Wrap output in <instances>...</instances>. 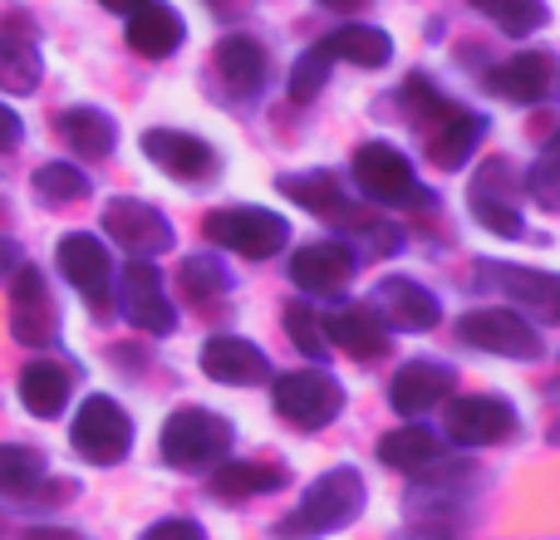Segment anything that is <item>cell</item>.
Listing matches in <instances>:
<instances>
[{
  "instance_id": "obj_35",
  "label": "cell",
  "mask_w": 560,
  "mask_h": 540,
  "mask_svg": "<svg viewBox=\"0 0 560 540\" xmlns=\"http://www.w3.org/2000/svg\"><path fill=\"white\" fill-rule=\"evenodd\" d=\"M329 69H335V59H329L325 39H315V45L295 59V69H290V98H295V104H310V98L325 89Z\"/></svg>"
},
{
  "instance_id": "obj_12",
  "label": "cell",
  "mask_w": 560,
  "mask_h": 540,
  "mask_svg": "<svg viewBox=\"0 0 560 540\" xmlns=\"http://www.w3.org/2000/svg\"><path fill=\"white\" fill-rule=\"evenodd\" d=\"M369 309L384 319L388 334H394V329H404V334H428V329L443 319V309H438L433 290H423L418 280H408V275L378 280V290H374V300H369Z\"/></svg>"
},
{
  "instance_id": "obj_4",
  "label": "cell",
  "mask_w": 560,
  "mask_h": 540,
  "mask_svg": "<svg viewBox=\"0 0 560 540\" xmlns=\"http://www.w3.org/2000/svg\"><path fill=\"white\" fill-rule=\"evenodd\" d=\"M354 177L364 187V197L384 207H408V212H423L433 207V192L413 177V163L398 153L394 143H364L354 153Z\"/></svg>"
},
{
  "instance_id": "obj_28",
  "label": "cell",
  "mask_w": 560,
  "mask_h": 540,
  "mask_svg": "<svg viewBox=\"0 0 560 540\" xmlns=\"http://www.w3.org/2000/svg\"><path fill=\"white\" fill-rule=\"evenodd\" d=\"M59 133H65V143L74 148L79 157H89V163H94V157H108L118 143L114 118H108L104 108H89V104L65 108V114H59Z\"/></svg>"
},
{
  "instance_id": "obj_19",
  "label": "cell",
  "mask_w": 560,
  "mask_h": 540,
  "mask_svg": "<svg viewBox=\"0 0 560 540\" xmlns=\"http://www.w3.org/2000/svg\"><path fill=\"white\" fill-rule=\"evenodd\" d=\"M290 280L310 295H339V290L354 280V256L349 246L339 242H315V246H300L290 256Z\"/></svg>"
},
{
  "instance_id": "obj_20",
  "label": "cell",
  "mask_w": 560,
  "mask_h": 540,
  "mask_svg": "<svg viewBox=\"0 0 560 540\" xmlns=\"http://www.w3.org/2000/svg\"><path fill=\"white\" fill-rule=\"evenodd\" d=\"M319 325H325L329 344H339L354 359H384L388 344H394V334H388L384 319L369 305H345V309H335V315H319Z\"/></svg>"
},
{
  "instance_id": "obj_18",
  "label": "cell",
  "mask_w": 560,
  "mask_h": 540,
  "mask_svg": "<svg viewBox=\"0 0 560 540\" xmlns=\"http://www.w3.org/2000/svg\"><path fill=\"white\" fill-rule=\"evenodd\" d=\"M447 394H453V368L433 364V359H413V364H404L394 374V384H388V403H394L404 418L433 413Z\"/></svg>"
},
{
  "instance_id": "obj_34",
  "label": "cell",
  "mask_w": 560,
  "mask_h": 540,
  "mask_svg": "<svg viewBox=\"0 0 560 540\" xmlns=\"http://www.w3.org/2000/svg\"><path fill=\"white\" fill-rule=\"evenodd\" d=\"M183 285L197 305H207V300H222L226 290H232V275H226V266L217 261V256L202 251V256H187L183 261Z\"/></svg>"
},
{
  "instance_id": "obj_5",
  "label": "cell",
  "mask_w": 560,
  "mask_h": 540,
  "mask_svg": "<svg viewBox=\"0 0 560 540\" xmlns=\"http://www.w3.org/2000/svg\"><path fill=\"white\" fill-rule=\"evenodd\" d=\"M202 236L226 246V251L246 256V261H266V256L285 251L290 226H285V216L266 212V207H222V212H212L202 222Z\"/></svg>"
},
{
  "instance_id": "obj_33",
  "label": "cell",
  "mask_w": 560,
  "mask_h": 540,
  "mask_svg": "<svg viewBox=\"0 0 560 540\" xmlns=\"http://www.w3.org/2000/svg\"><path fill=\"white\" fill-rule=\"evenodd\" d=\"M30 187H35V197L45 207H69V202H79V197L89 192V177L79 173L74 163H45V167H35Z\"/></svg>"
},
{
  "instance_id": "obj_16",
  "label": "cell",
  "mask_w": 560,
  "mask_h": 540,
  "mask_svg": "<svg viewBox=\"0 0 560 540\" xmlns=\"http://www.w3.org/2000/svg\"><path fill=\"white\" fill-rule=\"evenodd\" d=\"M59 270H65V280H74V290L89 305L108 309V295H114V261H108L104 242H94L89 232H69L65 242H59Z\"/></svg>"
},
{
  "instance_id": "obj_45",
  "label": "cell",
  "mask_w": 560,
  "mask_h": 540,
  "mask_svg": "<svg viewBox=\"0 0 560 540\" xmlns=\"http://www.w3.org/2000/svg\"><path fill=\"white\" fill-rule=\"evenodd\" d=\"M212 10H217V15H226V10H232V0H212Z\"/></svg>"
},
{
  "instance_id": "obj_24",
  "label": "cell",
  "mask_w": 560,
  "mask_h": 540,
  "mask_svg": "<svg viewBox=\"0 0 560 540\" xmlns=\"http://www.w3.org/2000/svg\"><path fill=\"white\" fill-rule=\"evenodd\" d=\"M285 482H290V472H285V467H276V462H217V472L207 477L212 496H222V502H252V496H271Z\"/></svg>"
},
{
  "instance_id": "obj_11",
  "label": "cell",
  "mask_w": 560,
  "mask_h": 540,
  "mask_svg": "<svg viewBox=\"0 0 560 540\" xmlns=\"http://www.w3.org/2000/svg\"><path fill=\"white\" fill-rule=\"evenodd\" d=\"M104 232L114 236L128 256H138V261H148V256H158V251H167V246H173V222H167L153 202H133V197L108 202Z\"/></svg>"
},
{
  "instance_id": "obj_31",
  "label": "cell",
  "mask_w": 560,
  "mask_h": 540,
  "mask_svg": "<svg viewBox=\"0 0 560 540\" xmlns=\"http://www.w3.org/2000/svg\"><path fill=\"white\" fill-rule=\"evenodd\" d=\"M49 477V462L35 447L0 443V496H35Z\"/></svg>"
},
{
  "instance_id": "obj_29",
  "label": "cell",
  "mask_w": 560,
  "mask_h": 540,
  "mask_svg": "<svg viewBox=\"0 0 560 540\" xmlns=\"http://www.w3.org/2000/svg\"><path fill=\"white\" fill-rule=\"evenodd\" d=\"M329 59H345V64H359V69H384L394 59V39L384 35L378 25H345L325 39Z\"/></svg>"
},
{
  "instance_id": "obj_36",
  "label": "cell",
  "mask_w": 560,
  "mask_h": 540,
  "mask_svg": "<svg viewBox=\"0 0 560 540\" xmlns=\"http://www.w3.org/2000/svg\"><path fill=\"white\" fill-rule=\"evenodd\" d=\"M280 319H285V334L295 339L300 354H305V359H325V344H329V339H325V325H319V315L305 305V300H290Z\"/></svg>"
},
{
  "instance_id": "obj_44",
  "label": "cell",
  "mask_w": 560,
  "mask_h": 540,
  "mask_svg": "<svg viewBox=\"0 0 560 540\" xmlns=\"http://www.w3.org/2000/svg\"><path fill=\"white\" fill-rule=\"evenodd\" d=\"M325 10H354V5H364V0H319Z\"/></svg>"
},
{
  "instance_id": "obj_23",
  "label": "cell",
  "mask_w": 560,
  "mask_h": 540,
  "mask_svg": "<svg viewBox=\"0 0 560 540\" xmlns=\"http://www.w3.org/2000/svg\"><path fill=\"white\" fill-rule=\"evenodd\" d=\"M276 187L290 197V202H300L310 216H325V222L345 226L349 216H354V207H349V197L339 192V183L329 173H280Z\"/></svg>"
},
{
  "instance_id": "obj_46",
  "label": "cell",
  "mask_w": 560,
  "mask_h": 540,
  "mask_svg": "<svg viewBox=\"0 0 560 540\" xmlns=\"http://www.w3.org/2000/svg\"><path fill=\"white\" fill-rule=\"evenodd\" d=\"M423 540H438V536H423Z\"/></svg>"
},
{
  "instance_id": "obj_32",
  "label": "cell",
  "mask_w": 560,
  "mask_h": 540,
  "mask_svg": "<svg viewBox=\"0 0 560 540\" xmlns=\"http://www.w3.org/2000/svg\"><path fill=\"white\" fill-rule=\"evenodd\" d=\"M472 10H482L487 20H492L502 35L522 39V35H536V30L551 20V10H546V0H467Z\"/></svg>"
},
{
  "instance_id": "obj_38",
  "label": "cell",
  "mask_w": 560,
  "mask_h": 540,
  "mask_svg": "<svg viewBox=\"0 0 560 540\" xmlns=\"http://www.w3.org/2000/svg\"><path fill=\"white\" fill-rule=\"evenodd\" d=\"M556 177H560V153H556V148H546L541 163L526 173V187H532V197L546 207V212H556V207H560V183H556Z\"/></svg>"
},
{
  "instance_id": "obj_37",
  "label": "cell",
  "mask_w": 560,
  "mask_h": 540,
  "mask_svg": "<svg viewBox=\"0 0 560 540\" xmlns=\"http://www.w3.org/2000/svg\"><path fill=\"white\" fill-rule=\"evenodd\" d=\"M472 216L487 226V232H497V236H522L526 232L522 212H516L512 197H502V192H477V187H472Z\"/></svg>"
},
{
  "instance_id": "obj_39",
  "label": "cell",
  "mask_w": 560,
  "mask_h": 540,
  "mask_svg": "<svg viewBox=\"0 0 560 540\" xmlns=\"http://www.w3.org/2000/svg\"><path fill=\"white\" fill-rule=\"evenodd\" d=\"M138 540H207V531L197 521H187V516H167V521L148 526Z\"/></svg>"
},
{
  "instance_id": "obj_22",
  "label": "cell",
  "mask_w": 560,
  "mask_h": 540,
  "mask_svg": "<svg viewBox=\"0 0 560 540\" xmlns=\"http://www.w3.org/2000/svg\"><path fill=\"white\" fill-rule=\"evenodd\" d=\"M212 64H217V74H222V84L242 98L261 94L266 74H271V59H266L261 39H252V35H226L222 45H217Z\"/></svg>"
},
{
  "instance_id": "obj_2",
  "label": "cell",
  "mask_w": 560,
  "mask_h": 540,
  "mask_svg": "<svg viewBox=\"0 0 560 540\" xmlns=\"http://www.w3.org/2000/svg\"><path fill=\"white\" fill-rule=\"evenodd\" d=\"M369 492H364V477L354 472V467H329L325 477H319L315 486H310L305 496H300V506L285 516V521L271 526L276 540H319V536H335L345 531V526L359 521V512H364Z\"/></svg>"
},
{
  "instance_id": "obj_15",
  "label": "cell",
  "mask_w": 560,
  "mask_h": 540,
  "mask_svg": "<svg viewBox=\"0 0 560 540\" xmlns=\"http://www.w3.org/2000/svg\"><path fill=\"white\" fill-rule=\"evenodd\" d=\"M10 285V334L20 344H49L55 339V305H49L45 275L35 266H15V275H5Z\"/></svg>"
},
{
  "instance_id": "obj_27",
  "label": "cell",
  "mask_w": 560,
  "mask_h": 540,
  "mask_svg": "<svg viewBox=\"0 0 560 540\" xmlns=\"http://www.w3.org/2000/svg\"><path fill=\"white\" fill-rule=\"evenodd\" d=\"M438 457H443V437L428 433V427H394V433H384V443H378V462L404 477L428 472Z\"/></svg>"
},
{
  "instance_id": "obj_25",
  "label": "cell",
  "mask_w": 560,
  "mask_h": 540,
  "mask_svg": "<svg viewBox=\"0 0 560 540\" xmlns=\"http://www.w3.org/2000/svg\"><path fill=\"white\" fill-rule=\"evenodd\" d=\"M69 394H74V378H69V368L55 364V359H35V364H25V374H20V403L35 418H59Z\"/></svg>"
},
{
  "instance_id": "obj_1",
  "label": "cell",
  "mask_w": 560,
  "mask_h": 540,
  "mask_svg": "<svg viewBox=\"0 0 560 540\" xmlns=\"http://www.w3.org/2000/svg\"><path fill=\"white\" fill-rule=\"evenodd\" d=\"M398 104L408 108V118L418 124V138H423L428 157H433L443 173H457V167L472 163L477 143H482V133H487V118H477V114H467V108L447 104V98L438 94L423 74L408 79L404 94H398Z\"/></svg>"
},
{
  "instance_id": "obj_13",
  "label": "cell",
  "mask_w": 560,
  "mask_h": 540,
  "mask_svg": "<svg viewBox=\"0 0 560 540\" xmlns=\"http://www.w3.org/2000/svg\"><path fill=\"white\" fill-rule=\"evenodd\" d=\"M143 153L148 163H158V173L177 177V183H212L217 177V148L192 133H177V128H148Z\"/></svg>"
},
{
  "instance_id": "obj_10",
  "label": "cell",
  "mask_w": 560,
  "mask_h": 540,
  "mask_svg": "<svg viewBox=\"0 0 560 540\" xmlns=\"http://www.w3.org/2000/svg\"><path fill=\"white\" fill-rule=\"evenodd\" d=\"M118 309H124L128 325H138L143 334H173L177 315L173 300L163 290V275H158L148 261H128V270L118 275Z\"/></svg>"
},
{
  "instance_id": "obj_6",
  "label": "cell",
  "mask_w": 560,
  "mask_h": 540,
  "mask_svg": "<svg viewBox=\"0 0 560 540\" xmlns=\"http://www.w3.org/2000/svg\"><path fill=\"white\" fill-rule=\"evenodd\" d=\"M457 339H463L467 349H487V354L522 359V364L546 354L541 329H536L522 309H467V315L457 319Z\"/></svg>"
},
{
  "instance_id": "obj_30",
  "label": "cell",
  "mask_w": 560,
  "mask_h": 540,
  "mask_svg": "<svg viewBox=\"0 0 560 540\" xmlns=\"http://www.w3.org/2000/svg\"><path fill=\"white\" fill-rule=\"evenodd\" d=\"M0 89L10 94H35L39 89V49L20 30H0Z\"/></svg>"
},
{
  "instance_id": "obj_21",
  "label": "cell",
  "mask_w": 560,
  "mask_h": 540,
  "mask_svg": "<svg viewBox=\"0 0 560 540\" xmlns=\"http://www.w3.org/2000/svg\"><path fill=\"white\" fill-rule=\"evenodd\" d=\"M183 39H187V25L173 5H153V0H148V5L128 10V49H133V55L167 59L183 49Z\"/></svg>"
},
{
  "instance_id": "obj_9",
  "label": "cell",
  "mask_w": 560,
  "mask_h": 540,
  "mask_svg": "<svg viewBox=\"0 0 560 540\" xmlns=\"http://www.w3.org/2000/svg\"><path fill=\"white\" fill-rule=\"evenodd\" d=\"M516 408L497 394H472L447 403V437L463 447H497L516 433Z\"/></svg>"
},
{
  "instance_id": "obj_8",
  "label": "cell",
  "mask_w": 560,
  "mask_h": 540,
  "mask_svg": "<svg viewBox=\"0 0 560 540\" xmlns=\"http://www.w3.org/2000/svg\"><path fill=\"white\" fill-rule=\"evenodd\" d=\"M339 408H345V388H339V378H329L325 368H300V374L276 378V413L285 418V423L305 427V433L335 423Z\"/></svg>"
},
{
  "instance_id": "obj_42",
  "label": "cell",
  "mask_w": 560,
  "mask_h": 540,
  "mask_svg": "<svg viewBox=\"0 0 560 540\" xmlns=\"http://www.w3.org/2000/svg\"><path fill=\"white\" fill-rule=\"evenodd\" d=\"M104 10H114V15H128V10H138V5H148V0H98Z\"/></svg>"
},
{
  "instance_id": "obj_41",
  "label": "cell",
  "mask_w": 560,
  "mask_h": 540,
  "mask_svg": "<svg viewBox=\"0 0 560 540\" xmlns=\"http://www.w3.org/2000/svg\"><path fill=\"white\" fill-rule=\"evenodd\" d=\"M25 540H89V536L69 531V526H39V531H30Z\"/></svg>"
},
{
  "instance_id": "obj_14",
  "label": "cell",
  "mask_w": 560,
  "mask_h": 540,
  "mask_svg": "<svg viewBox=\"0 0 560 540\" xmlns=\"http://www.w3.org/2000/svg\"><path fill=\"white\" fill-rule=\"evenodd\" d=\"M487 89L506 104H546L556 94V55L551 49H522L487 74Z\"/></svg>"
},
{
  "instance_id": "obj_7",
  "label": "cell",
  "mask_w": 560,
  "mask_h": 540,
  "mask_svg": "<svg viewBox=\"0 0 560 540\" xmlns=\"http://www.w3.org/2000/svg\"><path fill=\"white\" fill-rule=\"evenodd\" d=\"M69 437H74V453L84 457V462L114 467V462H124L128 447H133V423H128V413L114 398L94 394V398H84V408L74 413Z\"/></svg>"
},
{
  "instance_id": "obj_26",
  "label": "cell",
  "mask_w": 560,
  "mask_h": 540,
  "mask_svg": "<svg viewBox=\"0 0 560 540\" xmlns=\"http://www.w3.org/2000/svg\"><path fill=\"white\" fill-rule=\"evenodd\" d=\"M482 270L487 275H502L497 285L522 305V315L532 309V315H541L546 325L556 319V309H560V280L556 275H546V270H522V266H482Z\"/></svg>"
},
{
  "instance_id": "obj_43",
  "label": "cell",
  "mask_w": 560,
  "mask_h": 540,
  "mask_svg": "<svg viewBox=\"0 0 560 540\" xmlns=\"http://www.w3.org/2000/svg\"><path fill=\"white\" fill-rule=\"evenodd\" d=\"M10 266H20V251L15 246H0V275H10Z\"/></svg>"
},
{
  "instance_id": "obj_3",
  "label": "cell",
  "mask_w": 560,
  "mask_h": 540,
  "mask_svg": "<svg viewBox=\"0 0 560 540\" xmlns=\"http://www.w3.org/2000/svg\"><path fill=\"white\" fill-rule=\"evenodd\" d=\"M158 447H163V462L183 467V472H207L232 453V423L207 408H183L163 423Z\"/></svg>"
},
{
  "instance_id": "obj_17",
  "label": "cell",
  "mask_w": 560,
  "mask_h": 540,
  "mask_svg": "<svg viewBox=\"0 0 560 540\" xmlns=\"http://www.w3.org/2000/svg\"><path fill=\"white\" fill-rule=\"evenodd\" d=\"M197 364H202L207 378H217V384H232V388H252V384H266V378H271V359L261 354V344H252V339H236V334L207 339L202 354H197Z\"/></svg>"
},
{
  "instance_id": "obj_40",
  "label": "cell",
  "mask_w": 560,
  "mask_h": 540,
  "mask_svg": "<svg viewBox=\"0 0 560 540\" xmlns=\"http://www.w3.org/2000/svg\"><path fill=\"white\" fill-rule=\"evenodd\" d=\"M20 138H25V124H20V114H15V108L0 104V153L20 148Z\"/></svg>"
}]
</instances>
